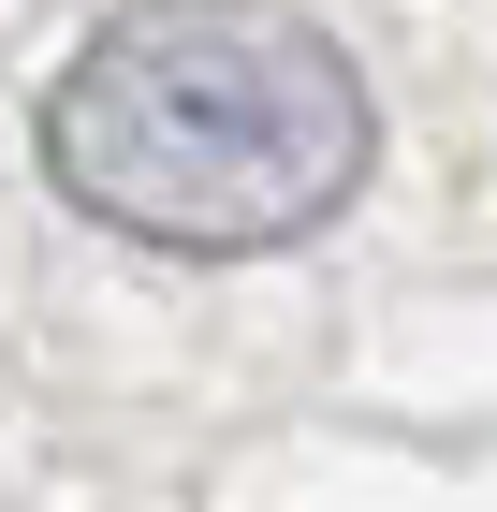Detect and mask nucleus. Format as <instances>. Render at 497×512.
<instances>
[{"mask_svg":"<svg viewBox=\"0 0 497 512\" xmlns=\"http://www.w3.org/2000/svg\"><path fill=\"white\" fill-rule=\"evenodd\" d=\"M44 176L132 249L249 264L351 205L366 74L278 0H132L44 88Z\"/></svg>","mask_w":497,"mask_h":512,"instance_id":"obj_1","label":"nucleus"}]
</instances>
